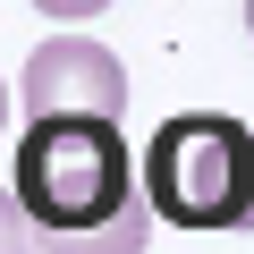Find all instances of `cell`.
Instances as JSON below:
<instances>
[{"mask_svg":"<svg viewBox=\"0 0 254 254\" xmlns=\"http://www.w3.org/2000/svg\"><path fill=\"white\" fill-rule=\"evenodd\" d=\"M9 195L34 220V237L93 229V220H110L144 195L136 144H127L119 119H26V136L9 153Z\"/></svg>","mask_w":254,"mask_h":254,"instance_id":"1","label":"cell"},{"mask_svg":"<svg viewBox=\"0 0 254 254\" xmlns=\"http://www.w3.org/2000/svg\"><path fill=\"white\" fill-rule=\"evenodd\" d=\"M153 220L195 229V237H237L254 229V127L229 110H178L153 127L144 170H136Z\"/></svg>","mask_w":254,"mask_h":254,"instance_id":"2","label":"cell"},{"mask_svg":"<svg viewBox=\"0 0 254 254\" xmlns=\"http://www.w3.org/2000/svg\"><path fill=\"white\" fill-rule=\"evenodd\" d=\"M17 102H26V119H119L127 68H119V51H102L93 34H51V43L26 60Z\"/></svg>","mask_w":254,"mask_h":254,"instance_id":"3","label":"cell"},{"mask_svg":"<svg viewBox=\"0 0 254 254\" xmlns=\"http://www.w3.org/2000/svg\"><path fill=\"white\" fill-rule=\"evenodd\" d=\"M43 254H144L153 246V203L136 195L127 212H110V220H93V229H60V237H34Z\"/></svg>","mask_w":254,"mask_h":254,"instance_id":"4","label":"cell"},{"mask_svg":"<svg viewBox=\"0 0 254 254\" xmlns=\"http://www.w3.org/2000/svg\"><path fill=\"white\" fill-rule=\"evenodd\" d=\"M0 254H43V246H34V220H26L17 195H9V178H0Z\"/></svg>","mask_w":254,"mask_h":254,"instance_id":"5","label":"cell"},{"mask_svg":"<svg viewBox=\"0 0 254 254\" xmlns=\"http://www.w3.org/2000/svg\"><path fill=\"white\" fill-rule=\"evenodd\" d=\"M34 9H43V17H60V26H68V17H102V9H110V0H34Z\"/></svg>","mask_w":254,"mask_h":254,"instance_id":"6","label":"cell"},{"mask_svg":"<svg viewBox=\"0 0 254 254\" xmlns=\"http://www.w3.org/2000/svg\"><path fill=\"white\" fill-rule=\"evenodd\" d=\"M246 34H254V0H246Z\"/></svg>","mask_w":254,"mask_h":254,"instance_id":"7","label":"cell"}]
</instances>
